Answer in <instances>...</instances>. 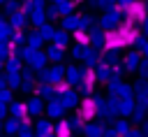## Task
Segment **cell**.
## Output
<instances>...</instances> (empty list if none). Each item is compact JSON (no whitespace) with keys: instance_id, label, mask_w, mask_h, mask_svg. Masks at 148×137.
Instances as JSON below:
<instances>
[{"instance_id":"obj_1","label":"cell","mask_w":148,"mask_h":137,"mask_svg":"<svg viewBox=\"0 0 148 137\" xmlns=\"http://www.w3.org/2000/svg\"><path fill=\"white\" fill-rule=\"evenodd\" d=\"M134 39H136V30H132L130 26H125V28H120V30H116V33H109V35L104 37V42H106L109 49H118V46L132 44Z\"/></svg>"},{"instance_id":"obj_2","label":"cell","mask_w":148,"mask_h":137,"mask_svg":"<svg viewBox=\"0 0 148 137\" xmlns=\"http://www.w3.org/2000/svg\"><path fill=\"white\" fill-rule=\"evenodd\" d=\"M146 5L141 2V0H134V2H130L127 5V16L132 19V21H136V23H141V21H146Z\"/></svg>"},{"instance_id":"obj_3","label":"cell","mask_w":148,"mask_h":137,"mask_svg":"<svg viewBox=\"0 0 148 137\" xmlns=\"http://www.w3.org/2000/svg\"><path fill=\"white\" fill-rule=\"evenodd\" d=\"M95 111H97L95 100H86L83 107H81V118H90V116H95Z\"/></svg>"},{"instance_id":"obj_4","label":"cell","mask_w":148,"mask_h":137,"mask_svg":"<svg viewBox=\"0 0 148 137\" xmlns=\"http://www.w3.org/2000/svg\"><path fill=\"white\" fill-rule=\"evenodd\" d=\"M39 109H42V102H39V98H32V100L25 104V111H28V114H37Z\"/></svg>"},{"instance_id":"obj_5","label":"cell","mask_w":148,"mask_h":137,"mask_svg":"<svg viewBox=\"0 0 148 137\" xmlns=\"http://www.w3.org/2000/svg\"><path fill=\"white\" fill-rule=\"evenodd\" d=\"M69 132H72V128H69V123H60L58 125V137H69Z\"/></svg>"},{"instance_id":"obj_6","label":"cell","mask_w":148,"mask_h":137,"mask_svg":"<svg viewBox=\"0 0 148 137\" xmlns=\"http://www.w3.org/2000/svg\"><path fill=\"white\" fill-rule=\"evenodd\" d=\"M12 114H14V118H23L25 107H21V104H12Z\"/></svg>"},{"instance_id":"obj_7","label":"cell","mask_w":148,"mask_h":137,"mask_svg":"<svg viewBox=\"0 0 148 137\" xmlns=\"http://www.w3.org/2000/svg\"><path fill=\"white\" fill-rule=\"evenodd\" d=\"M5 130L14 135V132L18 130V118H14V121H7V123H5Z\"/></svg>"},{"instance_id":"obj_8","label":"cell","mask_w":148,"mask_h":137,"mask_svg":"<svg viewBox=\"0 0 148 137\" xmlns=\"http://www.w3.org/2000/svg\"><path fill=\"white\" fill-rule=\"evenodd\" d=\"M37 130H39V132H49V130H51V123H46V121H39Z\"/></svg>"},{"instance_id":"obj_9","label":"cell","mask_w":148,"mask_h":137,"mask_svg":"<svg viewBox=\"0 0 148 137\" xmlns=\"http://www.w3.org/2000/svg\"><path fill=\"white\" fill-rule=\"evenodd\" d=\"M5 9H7L9 14H14V12L18 9V5H16V2H7V7H5Z\"/></svg>"},{"instance_id":"obj_10","label":"cell","mask_w":148,"mask_h":137,"mask_svg":"<svg viewBox=\"0 0 148 137\" xmlns=\"http://www.w3.org/2000/svg\"><path fill=\"white\" fill-rule=\"evenodd\" d=\"M9 98H12L9 91H2V93H0V102H9Z\"/></svg>"},{"instance_id":"obj_11","label":"cell","mask_w":148,"mask_h":137,"mask_svg":"<svg viewBox=\"0 0 148 137\" xmlns=\"http://www.w3.org/2000/svg\"><path fill=\"white\" fill-rule=\"evenodd\" d=\"M49 111H51L53 116H58V114H60V107H58V104H51V109H49Z\"/></svg>"},{"instance_id":"obj_12","label":"cell","mask_w":148,"mask_h":137,"mask_svg":"<svg viewBox=\"0 0 148 137\" xmlns=\"http://www.w3.org/2000/svg\"><path fill=\"white\" fill-rule=\"evenodd\" d=\"M7 53V42H0V56Z\"/></svg>"},{"instance_id":"obj_13","label":"cell","mask_w":148,"mask_h":137,"mask_svg":"<svg viewBox=\"0 0 148 137\" xmlns=\"http://www.w3.org/2000/svg\"><path fill=\"white\" fill-rule=\"evenodd\" d=\"M2 114H5V104L0 102V116H2Z\"/></svg>"},{"instance_id":"obj_14","label":"cell","mask_w":148,"mask_h":137,"mask_svg":"<svg viewBox=\"0 0 148 137\" xmlns=\"http://www.w3.org/2000/svg\"><path fill=\"white\" fill-rule=\"evenodd\" d=\"M0 2H2V0H0Z\"/></svg>"}]
</instances>
